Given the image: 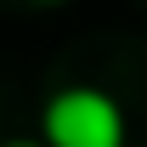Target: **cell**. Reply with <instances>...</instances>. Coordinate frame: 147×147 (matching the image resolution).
<instances>
[{"label": "cell", "mask_w": 147, "mask_h": 147, "mask_svg": "<svg viewBox=\"0 0 147 147\" xmlns=\"http://www.w3.org/2000/svg\"><path fill=\"white\" fill-rule=\"evenodd\" d=\"M45 147H125V113L102 91H57L45 102Z\"/></svg>", "instance_id": "obj_1"}, {"label": "cell", "mask_w": 147, "mask_h": 147, "mask_svg": "<svg viewBox=\"0 0 147 147\" xmlns=\"http://www.w3.org/2000/svg\"><path fill=\"white\" fill-rule=\"evenodd\" d=\"M6 147H34V142H6Z\"/></svg>", "instance_id": "obj_2"}, {"label": "cell", "mask_w": 147, "mask_h": 147, "mask_svg": "<svg viewBox=\"0 0 147 147\" xmlns=\"http://www.w3.org/2000/svg\"><path fill=\"white\" fill-rule=\"evenodd\" d=\"M45 6H51V0H45Z\"/></svg>", "instance_id": "obj_3"}]
</instances>
